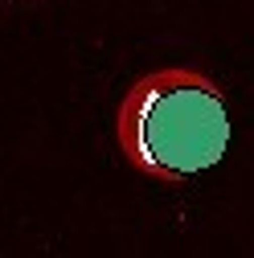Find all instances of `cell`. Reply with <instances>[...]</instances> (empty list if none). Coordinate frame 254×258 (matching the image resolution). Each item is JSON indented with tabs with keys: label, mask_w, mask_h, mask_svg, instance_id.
<instances>
[{
	"label": "cell",
	"mask_w": 254,
	"mask_h": 258,
	"mask_svg": "<svg viewBox=\"0 0 254 258\" xmlns=\"http://www.w3.org/2000/svg\"><path fill=\"white\" fill-rule=\"evenodd\" d=\"M115 136L136 172L180 184L213 168L230 148L226 90L188 66L140 74L119 103Z\"/></svg>",
	"instance_id": "1"
}]
</instances>
